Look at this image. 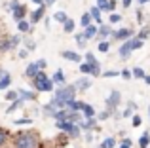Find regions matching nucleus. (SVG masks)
Returning a JSON list of instances; mask_svg holds the SVG:
<instances>
[{
    "label": "nucleus",
    "instance_id": "obj_18",
    "mask_svg": "<svg viewBox=\"0 0 150 148\" xmlns=\"http://www.w3.org/2000/svg\"><path fill=\"white\" fill-rule=\"evenodd\" d=\"M17 30L19 32H30V30H33V23H30L29 19H23V21L17 23Z\"/></svg>",
    "mask_w": 150,
    "mask_h": 148
},
{
    "label": "nucleus",
    "instance_id": "obj_57",
    "mask_svg": "<svg viewBox=\"0 0 150 148\" xmlns=\"http://www.w3.org/2000/svg\"><path fill=\"white\" fill-rule=\"evenodd\" d=\"M44 4L46 6H51V4H55V0H44Z\"/></svg>",
    "mask_w": 150,
    "mask_h": 148
},
{
    "label": "nucleus",
    "instance_id": "obj_42",
    "mask_svg": "<svg viewBox=\"0 0 150 148\" xmlns=\"http://www.w3.org/2000/svg\"><path fill=\"white\" fill-rule=\"evenodd\" d=\"M114 112H110V110H105V112H99L97 114V120H106V118H110Z\"/></svg>",
    "mask_w": 150,
    "mask_h": 148
},
{
    "label": "nucleus",
    "instance_id": "obj_36",
    "mask_svg": "<svg viewBox=\"0 0 150 148\" xmlns=\"http://www.w3.org/2000/svg\"><path fill=\"white\" fill-rule=\"evenodd\" d=\"M80 72L82 74H91V65L86 63V61H84V63H80Z\"/></svg>",
    "mask_w": 150,
    "mask_h": 148
},
{
    "label": "nucleus",
    "instance_id": "obj_56",
    "mask_svg": "<svg viewBox=\"0 0 150 148\" xmlns=\"http://www.w3.org/2000/svg\"><path fill=\"white\" fill-rule=\"evenodd\" d=\"M6 74H8V72H6V70H4V68H0V80H2V78H4V76H6Z\"/></svg>",
    "mask_w": 150,
    "mask_h": 148
},
{
    "label": "nucleus",
    "instance_id": "obj_51",
    "mask_svg": "<svg viewBox=\"0 0 150 148\" xmlns=\"http://www.w3.org/2000/svg\"><path fill=\"white\" fill-rule=\"evenodd\" d=\"M19 57H21V59H27V57H29V49H21V51H19Z\"/></svg>",
    "mask_w": 150,
    "mask_h": 148
},
{
    "label": "nucleus",
    "instance_id": "obj_55",
    "mask_svg": "<svg viewBox=\"0 0 150 148\" xmlns=\"http://www.w3.org/2000/svg\"><path fill=\"white\" fill-rule=\"evenodd\" d=\"M137 21H143V11H137Z\"/></svg>",
    "mask_w": 150,
    "mask_h": 148
},
{
    "label": "nucleus",
    "instance_id": "obj_62",
    "mask_svg": "<svg viewBox=\"0 0 150 148\" xmlns=\"http://www.w3.org/2000/svg\"><path fill=\"white\" fill-rule=\"evenodd\" d=\"M99 148H101V146H99Z\"/></svg>",
    "mask_w": 150,
    "mask_h": 148
},
{
    "label": "nucleus",
    "instance_id": "obj_8",
    "mask_svg": "<svg viewBox=\"0 0 150 148\" xmlns=\"http://www.w3.org/2000/svg\"><path fill=\"white\" fill-rule=\"evenodd\" d=\"M44 13H46V4H44V6H38L36 10L30 13V19H29V21L34 25V23H38L40 19H44Z\"/></svg>",
    "mask_w": 150,
    "mask_h": 148
},
{
    "label": "nucleus",
    "instance_id": "obj_52",
    "mask_svg": "<svg viewBox=\"0 0 150 148\" xmlns=\"http://www.w3.org/2000/svg\"><path fill=\"white\" fill-rule=\"evenodd\" d=\"M131 2H133V0H122V6H124V8H129V6H131Z\"/></svg>",
    "mask_w": 150,
    "mask_h": 148
},
{
    "label": "nucleus",
    "instance_id": "obj_61",
    "mask_svg": "<svg viewBox=\"0 0 150 148\" xmlns=\"http://www.w3.org/2000/svg\"><path fill=\"white\" fill-rule=\"evenodd\" d=\"M97 2H103V0H97Z\"/></svg>",
    "mask_w": 150,
    "mask_h": 148
},
{
    "label": "nucleus",
    "instance_id": "obj_14",
    "mask_svg": "<svg viewBox=\"0 0 150 148\" xmlns=\"http://www.w3.org/2000/svg\"><path fill=\"white\" fill-rule=\"evenodd\" d=\"M80 129L84 131H91V129H97V118H89V120H84L82 123H78Z\"/></svg>",
    "mask_w": 150,
    "mask_h": 148
},
{
    "label": "nucleus",
    "instance_id": "obj_44",
    "mask_svg": "<svg viewBox=\"0 0 150 148\" xmlns=\"http://www.w3.org/2000/svg\"><path fill=\"white\" fill-rule=\"evenodd\" d=\"M97 8L101 11H108V0H103V2H97Z\"/></svg>",
    "mask_w": 150,
    "mask_h": 148
},
{
    "label": "nucleus",
    "instance_id": "obj_11",
    "mask_svg": "<svg viewBox=\"0 0 150 148\" xmlns=\"http://www.w3.org/2000/svg\"><path fill=\"white\" fill-rule=\"evenodd\" d=\"M40 72H42V70L38 68V65H36V63L27 65V68H25V76H27V78H30V80H33V78H36Z\"/></svg>",
    "mask_w": 150,
    "mask_h": 148
},
{
    "label": "nucleus",
    "instance_id": "obj_48",
    "mask_svg": "<svg viewBox=\"0 0 150 148\" xmlns=\"http://www.w3.org/2000/svg\"><path fill=\"white\" fill-rule=\"evenodd\" d=\"M74 38H76V42L80 46H86V36H84V32L82 34H74Z\"/></svg>",
    "mask_w": 150,
    "mask_h": 148
},
{
    "label": "nucleus",
    "instance_id": "obj_10",
    "mask_svg": "<svg viewBox=\"0 0 150 148\" xmlns=\"http://www.w3.org/2000/svg\"><path fill=\"white\" fill-rule=\"evenodd\" d=\"M36 91H29V89H19V99L23 103H29V101H36Z\"/></svg>",
    "mask_w": 150,
    "mask_h": 148
},
{
    "label": "nucleus",
    "instance_id": "obj_6",
    "mask_svg": "<svg viewBox=\"0 0 150 148\" xmlns=\"http://www.w3.org/2000/svg\"><path fill=\"white\" fill-rule=\"evenodd\" d=\"M112 38L114 40H131L133 38V30L131 29H118V30H114V34H112Z\"/></svg>",
    "mask_w": 150,
    "mask_h": 148
},
{
    "label": "nucleus",
    "instance_id": "obj_27",
    "mask_svg": "<svg viewBox=\"0 0 150 148\" xmlns=\"http://www.w3.org/2000/svg\"><path fill=\"white\" fill-rule=\"evenodd\" d=\"M53 19H55V21H57V23H63V25H65V23L69 21V15H67L65 11H55Z\"/></svg>",
    "mask_w": 150,
    "mask_h": 148
},
{
    "label": "nucleus",
    "instance_id": "obj_15",
    "mask_svg": "<svg viewBox=\"0 0 150 148\" xmlns=\"http://www.w3.org/2000/svg\"><path fill=\"white\" fill-rule=\"evenodd\" d=\"M51 80H53V84H55V85H59V87H63V85H67V84H65V72H63L61 68L53 72V76H51Z\"/></svg>",
    "mask_w": 150,
    "mask_h": 148
},
{
    "label": "nucleus",
    "instance_id": "obj_1",
    "mask_svg": "<svg viewBox=\"0 0 150 148\" xmlns=\"http://www.w3.org/2000/svg\"><path fill=\"white\" fill-rule=\"evenodd\" d=\"M42 139L34 129H23L13 135L11 148H40Z\"/></svg>",
    "mask_w": 150,
    "mask_h": 148
},
{
    "label": "nucleus",
    "instance_id": "obj_40",
    "mask_svg": "<svg viewBox=\"0 0 150 148\" xmlns=\"http://www.w3.org/2000/svg\"><path fill=\"white\" fill-rule=\"evenodd\" d=\"M108 49H110V44H108V42H99V51L101 53H108Z\"/></svg>",
    "mask_w": 150,
    "mask_h": 148
},
{
    "label": "nucleus",
    "instance_id": "obj_7",
    "mask_svg": "<svg viewBox=\"0 0 150 148\" xmlns=\"http://www.w3.org/2000/svg\"><path fill=\"white\" fill-rule=\"evenodd\" d=\"M61 57L67 61H72V63H82V55L78 51H70V49H65L61 51Z\"/></svg>",
    "mask_w": 150,
    "mask_h": 148
},
{
    "label": "nucleus",
    "instance_id": "obj_25",
    "mask_svg": "<svg viewBox=\"0 0 150 148\" xmlns=\"http://www.w3.org/2000/svg\"><path fill=\"white\" fill-rule=\"evenodd\" d=\"M91 21H93V19H91V15H89V11H86V13L80 17V25L84 27V29H88V27L91 25Z\"/></svg>",
    "mask_w": 150,
    "mask_h": 148
},
{
    "label": "nucleus",
    "instance_id": "obj_43",
    "mask_svg": "<svg viewBox=\"0 0 150 148\" xmlns=\"http://www.w3.org/2000/svg\"><path fill=\"white\" fill-rule=\"evenodd\" d=\"M36 65H38V68H40L42 72L48 68V61H46V59H38V61H36Z\"/></svg>",
    "mask_w": 150,
    "mask_h": 148
},
{
    "label": "nucleus",
    "instance_id": "obj_17",
    "mask_svg": "<svg viewBox=\"0 0 150 148\" xmlns=\"http://www.w3.org/2000/svg\"><path fill=\"white\" fill-rule=\"evenodd\" d=\"M97 34H99V27L97 25H89L88 29L84 30V36H86V40H91V38H95Z\"/></svg>",
    "mask_w": 150,
    "mask_h": 148
},
{
    "label": "nucleus",
    "instance_id": "obj_59",
    "mask_svg": "<svg viewBox=\"0 0 150 148\" xmlns=\"http://www.w3.org/2000/svg\"><path fill=\"white\" fill-rule=\"evenodd\" d=\"M139 2H141V4H146V2H150V0H139Z\"/></svg>",
    "mask_w": 150,
    "mask_h": 148
},
{
    "label": "nucleus",
    "instance_id": "obj_20",
    "mask_svg": "<svg viewBox=\"0 0 150 148\" xmlns=\"http://www.w3.org/2000/svg\"><path fill=\"white\" fill-rule=\"evenodd\" d=\"M135 110H137V104L133 103V101H129L127 108H125L124 114H122V118H133V116H135Z\"/></svg>",
    "mask_w": 150,
    "mask_h": 148
},
{
    "label": "nucleus",
    "instance_id": "obj_9",
    "mask_svg": "<svg viewBox=\"0 0 150 148\" xmlns=\"http://www.w3.org/2000/svg\"><path fill=\"white\" fill-rule=\"evenodd\" d=\"M27 11H29V10H27L25 4H21L19 8H15V10L11 11V13H13V21H17V23H19V21H23V19L27 17Z\"/></svg>",
    "mask_w": 150,
    "mask_h": 148
},
{
    "label": "nucleus",
    "instance_id": "obj_58",
    "mask_svg": "<svg viewBox=\"0 0 150 148\" xmlns=\"http://www.w3.org/2000/svg\"><path fill=\"white\" fill-rule=\"evenodd\" d=\"M144 84L150 85V74H146V78H144Z\"/></svg>",
    "mask_w": 150,
    "mask_h": 148
},
{
    "label": "nucleus",
    "instance_id": "obj_34",
    "mask_svg": "<svg viewBox=\"0 0 150 148\" xmlns=\"http://www.w3.org/2000/svg\"><path fill=\"white\" fill-rule=\"evenodd\" d=\"M122 21V15L120 13H116V11H114V13H110V17H108V23L110 25H116V23H120Z\"/></svg>",
    "mask_w": 150,
    "mask_h": 148
},
{
    "label": "nucleus",
    "instance_id": "obj_28",
    "mask_svg": "<svg viewBox=\"0 0 150 148\" xmlns=\"http://www.w3.org/2000/svg\"><path fill=\"white\" fill-rule=\"evenodd\" d=\"M11 85V76L10 74H6V76L2 78V80H0V91H4V89H8Z\"/></svg>",
    "mask_w": 150,
    "mask_h": 148
},
{
    "label": "nucleus",
    "instance_id": "obj_30",
    "mask_svg": "<svg viewBox=\"0 0 150 148\" xmlns=\"http://www.w3.org/2000/svg\"><path fill=\"white\" fill-rule=\"evenodd\" d=\"M150 36V27H143V29L139 30V34H137V38H139V40H146V38Z\"/></svg>",
    "mask_w": 150,
    "mask_h": 148
},
{
    "label": "nucleus",
    "instance_id": "obj_5",
    "mask_svg": "<svg viewBox=\"0 0 150 148\" xmlns=\"http://www.w3.org/2000/svg\"><path fill=\"white\" fill-rule=\"evenodd\" d=\"M133 51H135V49H133V42L127 40V42H124V44L120 46V49H118V55H120L122 59H127V57L131 55Z\"/></svg>",
    "mask_w": 150,
    "mask_h": 148
},
{
    "label": "nucleus",
    "instance_id": "obj_19",
    "mask_svg": "<svg viewBox=\"0 0 150 148\" xmlns=\"http://www.w3.org/2000/svg\"><path fill=\"white\" fill-rule=\"evenodd\" d=\"M82 112H84V118H86V120H89V118H97V112H95V108H93L91 104H88V103L84 104Z\"/></svg>",
    "mask_w": 150,
    "mask_h": 148
},
{
    "label": "nucleus",
    "instance_id": "obj_60",
    "mask_svg": "<svg viewBox=\"0 0 150 148\" xmlns=\"http://www.w3.org/2000/svg\"><path fill=\"white\" fill-rule=\"evenodd\" d=\"M148 116H150V108H148Z\"/></svg>",
    "mask_w": 150,
    "mask_h": 148
},
{
    "label": "nucleus",
    "instance_id": "obj_46",
    "mask_svg": "<svg viewBox=\"0 0 150 148\" xmlns=\"http://www.w3.org/2000/svg\"><path fill=\"white\" fill-rule=\"evenodd\" d=\"M19 6H21V2H19V0H11V2L8 4V10H10V11H13L15 8H19Z\"/></svg>",
    "mask_w": 150,
    "mask_h": 148
},
{
    "label": "nucleus",
    "instance_id": "obj_47",
    "mask_svg": "<svg viewBox=\"0 0 150 148\" xmlns=\"http://www.w3.org/2000/svg\"><path fill=\"white\" fill-rule=\"evenodd\" d=\"M122 72H118V70H106V72H103V76L105 78H114V76H120Z\"/></svg>",
    "mask_w": 150,
    "mask_h": 148
},
{
    "label": "nucleus",
    "instance_id": "obj_2",
    "mask_svg": "<svg viewBox=\"0 0 150 148\" xmlns=\"http://www.w3.org/2000/svg\"><path fill=\"white\" fill-rule=\"evenodd\" d=\"M74 95H76V87L72 85H63V87H59L57 91H55L53 99H51V104H53L57 110H63V108H67V104L70 103V101H74Z\"/></svg>",
    "mask_w": 150,
    "mask_h": 148
},
{
    "label": "nucleus",
    "instance_id": "obj_35",
    "mask_svg": "<svg viewBox=\"0 0 150 148\" xmlns=\"http://www.w3.org/2000/svg\"><path fill=\"white\" fill-rule=\"evenodd\" d=\"M6 99H8V101H11V103L19 101V91H8V93H6Z\"/></svg>",
    "mask_w": 150,
    "mask_h": 148
},
{
    "label": "nucleus",
    "instance_id": "obj_21",
    "mask_svg": "<svg viewBox=\"0 0 150 148\" xmlns=\"http://www.w3.org/2000/svg\"><path fill=\"white\" fill-rule=\"evenodd\" d=\"M55 112H57V108H55L51 103H50V104H46V106L42 108V114H44L46 118H55Z\"/></svg>",
    "mask_w": 150,
    "mask_h": 148
},
{
    "label": "nucleus",
    "instance_id": "obj_24",
    "mask_svg": "<svg viewBox=\"0 0 150 148\" xmlns=\"http://www.w3.org/2000/svg\"><path fill=\"white\" fill-rule=\"evenodd\" d=\"M148 144H150V133L144 131V133L141 135V139H139V148H148Z\"/></svg>",
    "mask_w": 150,
    "mask_h": 148
},
{
    "label": "nucleus",
    "instance_id": "obj_13",
    "mask_svg": "<svg viewBox=\"0 0 150 148\" xmlns=\"http://www.w3.org/2000/svg\"><path fill=\"white\" fill-rule=\"evenodd\" d=\"M112 29H110V25H101L99 27V34H97V38H99L101 42H105V38H108V36H112Z\"/></svg>",
    "mask_w": 150,
    "mask_h": 148
},
{
    "label": "nucleus",
    "instance_id": "obj_45",
    "mask_svg": "<svg viewBox=\"0 0 150 148\" xmlns=\"http://www.w3.org/2000/svg\"><path fill=\"white\" fill-rule=\"evenodd\" d=\"M131 146H133L131 139H124V141L120 142V146H118V148H131Z\"/></svg>",
    "mask_w": 150,
    "mask_h": 148
},
{
    "label": "nucleus",
    "instance_id": "obj_39",
    "mask_svg": "<svg viewBox=\"0 0 150 148\" xmlns=\"http://www.w3.org/2000/svg\"><path fill=\"white\" fill-rule=\"evenodd\" d=\"M25 123H27V125H30V123H33V120H30V118H19V120H15L13 125H25Z\"/></svg>",
    "mask_w": 150,
    "mask_h": 148
},
{
    "label": "nucleus",
    "instance_id": "obj_29",
    "mask_svg": "<svg viewBox=\"0 0 150 148\" xmlns=\"http://www.w3.org/2000/svg\"><path fill=\"white\" fill-rule=\"evenodd\" d=\"M116 146V139L114 137H106L105 141L101 142V148H114Z\"/></svg>",
    "mask_w": 150,
    "mask_h": 148
},
{
    "label": "nucleus",
    "instance_id": "obj_53",
    "mask_svg": "<svg viewBox=\"0 0 150 148\" xmlns=\"http://www.w3.org/2000/svg\"><path fill=\"white\" fill-rule=\"evenodd\" d=\"M33 4H38V6H44V0H30Z\"/></svg>",
    "mask_w": 150,
    "mask_h": 148
},
{
    "label": "nucleus",
    "instance_id": "obj_54",
    "mask_svg": "<svg viewBox=\"0 0 150 148\" xmlns=\"http://www.w3.org/2000/svg\"><path fill=\"white\" fill-rule=\"evenodd\" d=\"M86 141L91 142V141H93V135H91V133H88V135H86Z\"/></svg>",
    "mask_w": 150,
    "mask_h": 148
},
{
    "label": "nucleus",
    "instance_id": "obj_31",
    "mask_svg": "<svg viewBox=\"0 0 150 148\" xmlns=\"http://www.w3.org/2000/svg\"><path fill=\"white\" fill-rule=\"evenodd\" d=\"M21 106H23V101L19 99V101H15V103H11V104H10V108H8L6 112H8V114H13V112L17 110V108H21Z\"/></svg>",
    "mask_w": 150,
    "mask_h": 148
},
{
    "label": "nucleus",
    "instance_id": "obj_49",
    "mask_svg": "<svg viewBox=\"0 0 150 148\" xmlns=\"http://www.w3.org/2000/svg\"><path fill=\"white\" fill-rule=\"evenodd\" d=\"M141 123H143V120H141V116H139V114H135V116H133V127H139Z\"/></svg>",
    "mask_w": 150,
    "mask_h": 148
},
{
    "label": "nucleus",
    "instance_id": "obj_37",
    "mask_svg": "<svg viewBox=\"0 0 150 148\" xmlns=\"http://www.w3.org/2000/svg\"><path fill=\"white\" fill-rule=\"evenodd\" d=\"M34 48H36V42L30 40V38H25V49H29V51H34Z\"/></svg>",
    "mask_w": 150,
    "mask_h": 148
},
{
    "label": "nucleus",
    "instance_id": "obj_22",
    "mask_svg": "<svg viewBox=\"0 0 150 148\" xmlns=\"http://www.w3.org/2000/svg\"><path fill=\"white\" fill-rule=\"evenodd\" d=\"M8 139H10V131L4 129V127H0V148H4L8 144Z\"/></svg>",
    "mask_w": 150,
    "mask_h": 148
},
{
    "label": "nucleus",
    "instance_id": "obj_16",
    "mask_svg": "<svg viewBox=\"0 0 150 148\" xmlns=\"http://www.w3.org/2000/svg\"><path fill=\"white\" fill-rule=\"evenodd\" d=\"M101 13H103V11L99 10V8H97V6H93L91 8V10H89V15H91V19H93V21H95L97 23V25H103V17H101Z\"/></svg>",
    "mask_w": 150,
    "mask_h": 148
},
{
    "label": "nucleus",
    "instance_id": "obj_12",
    "mask_svg": "<svg viewBox=\"0 0 150 148\" xmlns=\"http://www.w3.org/2000/svg\"><path fill=\"white\" fill-rule=\"evenodd\" d=\"M74 87H76V91H88L91 87V80L89 78H80V80H76Z\"/></svg>",
    "mask_w": 150,
    "mask_h": 148
},
{
    "label": "nucleus",
    "instance_id": "obj_23",
    "mask_svg": "<svg viewBox=\"0 0 150 148\" xmlns=\"http://www.w3.org/2000/svg\"><path fill=\"white\" fill-rule=\"evenodd\" d=\"M69 135H67V133H63V135H59V137L57 139H55V146H59V148H63V146H67V144H69Z\"/></svg>",
    "mask_w": 150,
    "mask_h": 148
},
{
    "label": "nucleus",
    "instance_id": "obj_4",
    "mask_svg": "<svg viewBox=\"0 0 150 148\" xmlns=\"http://www.w3.org/2000/svg\"><path fill=\"white\" fill-rule=\"evenodd\" d=\"M120 101H122V93L120 91H112L108 97H106V108H108L110 112H114L116 106L120 104Z\"/></svg>",
    "mask_w": 150,
    "mask_h": 148
},
{
    "label": "nucleus",
    "instance_id": "obj_50",
    "mask_svg": "<svg viewBox=\"0 0 150 148\" xmlns=\"http://www.w3.org/2000/svg\"><path fill=\"white\" fill-rule=\"evenodd\" d=\"M122 76H124L125 80H131L133 74H131V70H127V68H125V70H122Z\"/></svg>",
    "mask_w": 150,
    "mask_h": 148
},
{
    "label": "nucleus",
    "instance_id": "obj_38",
    "mask_svg": "<svg viewBox=\"0 0 150 148\" xmlns=\"http://www.w3.org/2000/svg\"><path fill=\"white\" fill-rule=\"evenodd\" d=\"M84 59H86V63H89V65H93V63H97V59H95V55H93L91 51H86V55H84Z\"/></svg>",
    "mask_w": 150,
    "mask_h": 148
},
{
    "label": "nucleus",
    "instance_id": "obj_33",
    "mask_svg": "<svg viewBox=\"0 0 150 148\" xmlns=\"http://www.w3.org/2000/svg\"><path fill=\"white\" fill-rule=\"evenodd\" d=\"M74 25H76V23H74V19H69V21L63 25V30H65V32H72V30H74Z\"/></svg>",
    "mask_w": 150,
    "mask_h": 148
},
{
    "label": "nucleus",
    "instance_id": "obj_3",
    "mask_svg": "<svg viewBox=\"0 0 150 148\" xmlns=\"http://www.w3.org/2000/svg\"><path fill=\"white\" fill-rule=\"evenodd\" d=\"M34 91H53V80L50 76H46V72H40L36 78H33Z\"/></svg>",
    "mask_w": 150,
    "mask_h": 148
},
{
    "label": "nucleus",
    "instance_id": "obj_41",
    "mask_svg": "<svg viewBox=\"0 0 150 148\" xmlns=\"http://www.w3.org/2000/svg\"><path fill=\"white\" fill-rule=\"evenodd\" d=\"M10 42H11V48H13V49H17L19 42H21V36H17V34H15V36H10Z\"/></svg>",
    "mask_w": 150,
    "mask_h": 148
},
{
    "label": "nucleus",
    "instance_id": "obj_26",
    "mask_svg": "<svg viewBox=\"0 0 150 148\" xmlns=\"http://www.w3.org/2000/svg\"><path fill=\"white\" fill-rule=\"evenodd\" d=\"M131 74H133V78H137V80H144V78H146V72H144L141 67H135L131 70Z\"/></svg>",
    "mask_w": 150,
    "mask_h": 148
},
{
    "label": "nucleus",
    "instance_id": "obj_32",
    "mask_svg": "<svg viewBox=\"0 0 150 148\" xmlns=\"http://www.w3.org/2000/svg\"><path fill=\"white\" fill-rule=\"evenodd\" d=\"M101 63H99V61H97V63H93L91 65V76L93 78H97V76H101Z\"/></svg>",
    "mask_w": 150,
    "mask_h": 148
}]
</instances>
